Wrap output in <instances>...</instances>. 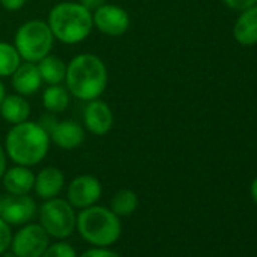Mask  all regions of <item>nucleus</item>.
<instances>
[{
	"label": "nucleus",
	"mask_w": 257,
	"mask_h": 257,
	"mask_svg": "<svg viewBox=\"0 0 257 257\" xmlns=\"http://www.w3.org/2000/svg\"><path fill=\"white\" fill-rule=\"evenodd\" d=\"M7 156L16 165L35 167L44 161L50 149V137L46 128L35 121L13 124L5 138Z\"/></svg>",
	"instance_id": "f257e3e1"
},
{
	"label": "nucleus",
	"mask_w": 257,
	"mask_h": 257,
	"mask_svg": "<svg viewBox=\"0 0 257 257\" xmlns=\"http://www.w3.org/2000/svg\"><path fill=\"white\" fill-rule=\"evenodd\" d=\"M65 85L71 95L82 101L100 98L107 86V68L92 53H80L67 64Z\"/></svg>",
	"instance_id": "f03ea898"
},
{
	"label": "nucleus",
	"mask_w": 257,
	"mask_h": 257,
	"mask_svg": "<svg viewBox=\"0 0 257 257\" xmlns=\"http://www.w3.org/2000/svg\"><path fill=\"white\" fill-rule=\"evenodd\" d=\"M47 25L55 40L68 46L85 41L94 28L92 13L79 2L56 4L49 13Z\"/></svg>",
	"instance_id": "7ed1b4c3"
},
{
	"label": "nucleus",
	"mask_w": 257,
	"mask_h": 257,
	"mask_svg": "<svg viewBox=\"0 0 257 257\" xmlns=\"http://www.w3.org/2000/svg\"><path fill=\"white\" fill-rule=\"evenodd\" d=\"M76 230L91 246H112L119 240L122 225L121 218L109 207L94 204L80 209L76 219Z\"/></svg>",
	"instance_id": "20e7f679"
},
{
	"label": "nucleus",
	"mask_w": 257,
	"mask_h": 257,
	"mask_svg": "<svg viewBox=\"0 0 257 257\" xmlns=\"http://www.w3.org/2000/svg\"><path fill=\"white\" fill-rule=\"evenodd\" d=\"M55 37L47 25L43 20H29L23 23L16 34L14 46L22 58L26 62H38L44 56L50 55L53 49Z\"/></svg>",
	"instance_id": "39448f33"
},
{
	"label": "nucleus",
	"mask_w": 257,
	"mask_h": 257,
	"mask_svg": "<svg viewBox=\"0 0 257 257\" xmlns=\"http://www.w3.org/2000/svg\"><path fill=\"white\" fill-rule=\"evenodd\" d=\"M37 215L40 219L38 224L56 240H65L76 231V209L64 198L44 200Z\"/></svg>",
	"instance_id": "423d86ee"
},
{
	"label": "nucleus",
	"mask_w": 257,
	"mask_h": 257,
	"mask_svg": "<svg viewBox=\"0 0 257 257\" xmlns=\"http://www.w3.org/2000/svg\"><path fill=\"white\" fill-rule=\"evenodd\" d=\"M50 245V236L37 222H28L13 234L11 252L17 257H41Z\"/></svg>",
	"instance_id": "0eeeda50"
},
{
	"label": "nucleus",
	"mask_w": 257,
	"mask_h": 257,
	"mask_svg": "<svg viewBox=\"0 0 257 257\" xmlns=\"http://www.w3.org/2000/svg\"><path fill=\"white\" fill-rule=\"evenodd\" d=\"M92 23L107 37H121L131 28V17L127 11L113 4H104L92 11Z\"/></svg>",
	"instance_id": "6e6552de"
},
{
	"label": "nucleus",
	"mask_w": 257,
	"mask_h": 257,
	"mask_svg": "<svg viewBox=\"0 0 257 257\" xmlns=\"http://www.w3.org/2000/svg\"><path fill=\"white\" fill-rule=\"evenodd\" d=\"M101 183L95 176L80 174L74 177L67 188V201L74 209H85L94 206L101 198Z\"/></svg>",
	"instance_id": "1a4fd4ad"
},
{
	"label": "nucleus",
	"mask_w": 257,
	"mask_h": 257,
	"mask_svg": "<svg viewBox=\"0 0 257 257\" xmlns=\"http://www.w3.org/2000/svg\"><path fill=\"white\" fill-rule=\"evenodd\" d=\"M38 213V206L35 200L26 195H14L8 194L0 198V216H2L11 227L13 225H25L31 222Z\"/></svg>",
	"instance_id": "9d476101"
},
{
	"label": "nucleus",
	"mask_w": 257,
	"mask_h": 257,
	"mask_svg": "<svg viewBox=\"0 0 257 257\" xmlns=\"http://www.w3.org/2000/svg\"><path fill=\"white\" fill-rule=\"evenodd\" d=\"M83 124L89 134L103 137L110 132L113 125V112L106 101L100 98L89 100L83 109Z\"/></svg>",
	"instance_id": "9b49d317"
},
{
	"label": "nucleus",
	"mask_w": 257,
	"mask_h": 257,
	"mask_svg": "<svg viewBox=\"0 0 257 257\" xmlns=\"http://www.w3.org/2000/svg\"><path fill=\"white\" fill-rule=\"evenodd\" d=\"M50 141L62 150H74L85 141V128L74 119L56 121L49 132Z\"/></svg>",
	"instance_id": "f8f14e48"
},
{
	"label": "nucleus",
	"mask_w": 257,
	"mask_h": 257,
	"mask_svg": "<svg viewBox=\"0 0 257 257\" xmlns=\"http://www.w3.org/2000/svg\"><path fill=\"white\" fill-rule=\"evenodd\" d=\"M65 186V176L58 167H46L35 174L34 191L41 200L58 197Z\"/></svg>",
	"instance_id": "ddd939ff"
},
{
	"label": "nucleus",
	"mask_w": 257,
	"mask_h": 257,
	"mask_svg": "<svg viewBox=\"0 0 257 257\" xmlns=\"http://www.w3.org/2000/svg\"><path fill=\"white\" fill-rule=\"evenodd\" d=\"M0 180H2L4 188L7 189L8 194L26 195L34 191L35 173L31 170V167L16 165L13 168H7L5 174Z\"/></svg>",
	"instance_id": "4468645a"
},
{
	"label": "nucleus",
	"mask_w": 257,
	"mask_h": 257,
	"mask_svg": "<svg viewBox=\"0 0 257 257\" xmlns=\"http://www.w3.org/2000/svg\"><path fill=\"white\" fill-rule=\"evenodd\" d=\"M43 85L40 70L35 62H22L13 74V86L20 95H32Z\"/></svg>",
	"instance_id": "2eb2a0df"
},
{
	"label": "nucleus",
	"mask_w": 257,
	"mask_h": 257,
	"mask_svg": "<svg viewBox=\"0 0 257 257\" xmlns=\"http://www.w3.org/2000/svg\"><path fill=\"white\" fill-rule=\"evenodd\" d=\"M233 37L240 46L257 44V5L242 11L233 26Z\"/></svg>",
	"instance_id": "dca6fc26"
},
{
	"label": "nucleus",
	"mask_w": 257,
	"mask_h": 257,
	"mask_svg": "<svg viewBox=\"0 0 257 257\" xmlns=\"http://www.w3.org/2000/svg\"><path fill=\"white\" fill-rule=\"evenodd\" d=\"M0 115L2 118L11 124H19L28 121L31 116V104L20 94L5 95V98L0 103Z\"/></svg>",
	"instance_id": "f3484780"
},
{
	"label": "nucleus",
	"mask_w": 257,
	"mask_h": 257,
	"mask_svg": "<svg viewBox=\"0 0 257 257\" xmlns=\"http://www.w3.org/2000/svg\"><path fill=\"white\" fill-rule=\"evenodd\" d=\"M37 67L40 70L43 83L47 85H58L62 83L65 80V74H67V64L55 56V55H47L44 56L41 61L37 62Z\"/></svg>",
	"instance_id": "a211bd4d"
},
{
	"label": "nucleus",
	"mask_w": 257,
	"mask_h": 257,
	"mask_svg": "<svg viewBox=\"0 0 257 257\" xmlns=\"http://www.w3.org/2000/svg\"><path fill=\"white\" fill-rule=\"evenodd\" d=\"M70 91L67 86L58 85H47L43 92V106L49 113H62L70 106Z\"/></svg>",
	"instance_id": "6ab92c4d"
},
{
	"label": "nucleus",
	"mask_w": 257,
	"mask_h": 257,
	"mask_svg": "<svg viewBox=\"0 0 257 257\" xmlns=\"http://www.w3.org/2000/svg\"><path fill=\"white\" fill-rule=\"evenodd\" d=\"M140 206L138 194L132 189H119L113 194L109 209L119 218L131 216Z\"/></svg>",
	"instance_id": "aec40b11"
},
{
	"label": "nucleus",
	"mask_w": 257,
	"mask_h": 257,
	"mask_svg": "<svg viewBox=\"0 0 257 257\" xmlns=\"http://www.w3.org/2000/svg\"><path fill=\"white\" fill-rule=\"evenodd\" d=\"M22 64V58L14 44L0 41V77H10Z\"/></svg>",
	"instance_id": "412c9836"
},
{
	"label": "nucleus",
	"mask_w": 257,
	"mask_h": 257,
	"mask_svg": "<svg viewBox=\"0 0 257 257\" xmlns=\"http://www.w3.org/2000/svg\"><path fill=\"white\" fill-rule=\"evenodd\" d=\"M41 257H77V251L67 240H56L46 248Z\"/></svg>",
	"instance_id": "4be33fe9"
},
{
	"label": "nucleus",
	"mask_w": 257,
	"mask_h": 257,
	"mask_svg": "<svg viewBox=\"0 0 257 257\" xmlns=\"http://www.w3.org/2000/svg\"><path fill=\"white\" fill-rule=\"evenodd\" d=\"M13 227L0 216V255L7 252L11 246V239H13Z\"/></svg>",
	"instance_id": "5701e85b"
},
{
	"label": "nucleus",
	"mask_w": 257,
	"mask_h": 257,
	"mask_svg": "<svg viewBox=\"0 0 257 257\" xmlns=\"http://www.w3.org/2000/svg\"><path fill=\"white\" fill-rule=\"evenodd\" d=\"M77 257H122V255L110 249V246H91L89 249L83 251Z\"/></svg>",
	"instance_id": "b1692460"
},
{
	"label": "nucleus",
	"mask_w": 257,
	"mask_h": 257,
	"mask_svg": "<svg viewBox=\"0 0 257 257\" xmlns=\"http://www.w3.org/2000/svg\"><path fill=\"white\" fill-rule=\"evenodd\" d=\"M224 5L234 11H243L254 5H257V0H222Z\"/></svg>",
	"instance_id": "393cba45"
},
{
	"label": "nucleus",
	"mask_w": 257,
	"mask_h": 257,
	"mask_svg": "<svg viewBox=\"0 0 257 257\" xmlns=\"http://www.w3.org/2000/svg\"><path fill=\"white\" fill-rule=\"evenodd\" d=\"M28 0H0V5L7 11H19L26 5Z\"/></svg>",
	"instance_id": "a878e982"
},
{
	"label": "nucleus",
	"mask_w": 257,
	"mask_h": 257,
	"mask_svg": "<svg viewBox=\"0 0 257 257\" xmlns=\"http://www.w3.org/2000/svg\"><path fill=\"white\" fill-rule=\"evenodd\" d=\"M79 4L83 5L86 10H89L91 13L95 11L97 8H100L101 5L106 4V0H79Z\"/></svg>",
	"instance_id": "bb28decb"
},
{
	"label": "nucleus",
	"mask_w": 257,
	"mask_h": 257,
	"mask_svg": "<svg viewBox=\"0 0 257 257\" xmlns=\"http://www.w3.org/2000/svg\"><path fill=\"white\" fill-rule=\"evenodd\" d=\"M7 162H8V156H7L5 147L0 144V179H2V176L7 171Z\"/></svg>",
	"instance_id": "cd10ccee"
},
{
	"label": "nucleus",
	"mask_w": 257,
	"mask_h": 257,
	"mask_svg": "<svg viewBox=\"0 0 257 257\" xmlns=\"http://www.w3.org/2000/svg\"><path fill=\"white\" fill-rule=\"evenodd\" d=\"M251 195H252V198H254V201L257 203V177L252 180V183H251Z\"/></svg>",
	"instance_id": "c85d7f7f"
},
{
	"label": "nucleus",
	"mask_w": 257,
	"mask_h": 257,
	"mask_svg": "<svg viewBox=\"0 0 257 257\" xmlns=\"http://www.w3.org/2000/svg\"><path fill=\"white\" fill-rule=\"evenodd\" d=\"M5 95H7V89H5V85L2 83V80H0V103H2Z\"/></svg>",
	"instance_id": "c756f323"
},
{
	"label": "nucleus",
	"mask_w": 257,
	"mask_h": 257,
	"mask_svg": "<svg viewBox=\"0 0 257 257\" xmlns=\"http://www.w3.org/2000/svg\"><path fill=\"white\" fill-rule=\"evenodd\" d=\"M0 257H17V255H16V254H13V252H8V251H7V252H4L2 255H0Z\"/></svg>",
	"instance_id": "7c9ffc66"
}]
</instances>
